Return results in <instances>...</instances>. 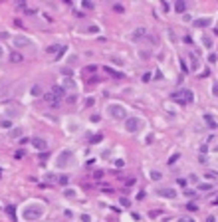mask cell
I'll list each match as a JSON object with an SVG mask.
<instances>
[{
	"mask_svg": "<svg viewBox=\"0 0 218 222\" xmlns=\"http://www.w3.org/2000/svg\"><path fill=\"white\" fill-rule=\"evenodd\" d=\"M123 165H125V161H123V159H117V161H115V167H119V169H121Z\"/></svg>",
	"mask_w": 218,
	"mask_h": 222,
	"instance_id": "f546056e",
	"label": "cell"
},
{
	"mask_svg": "<svg viewBox=\"0 0 218 222\" xmlns=\"http://www.w3.org/2000/svg\"><path fill=\"white\" fill-rule=\"evenodd\" d=\"M204 46H208V48H210V46H212V40H210V38H208V36H206V38H204Z\"/></svg>",
	"mask_w": 218,
	"mask_h": 222,
	"instance_id": "1f68e13d",
	"label": "cell"
},
{
	"mask_svg": "<svg viewBox=\"0 0 218 222\" xmlns=\"http://www.w3.org/2000/svg\"><path fill=\"white\" fill-rule=\"evenodd\" d=\"M93 179H103V170H95V173H93Z\"/></svg>",
	"mask_w": 218,
	"mask_h": 222,
	"instance_id": "83f0119b",
	"label": "cell"
},
{
	"mask_svg": "<svg viewBox=\"0 0 218 222\" xmlns=\"http://www.w3.org/2000/svg\"><path fill=\"white\" fill-rule=\"evenodd\" d=\"M204 121H206V125H208L210 129H216L218 125H216V121H214V117L212 115H204Z\"/></svg>",
	"mask_w": 218,
	"mask_h": 222,
	"instance_id": "2e32d148",
	"label": "cell"
},
{
	"mask_svg": "<svg viewBox=\"0 0 218 222\" xmlns=\"http://www.w3.org/2000/svg\"><path fill=\"white\" fill-rule=\"evenodd\" d=\"M179 222H195V220H190V218H180Z\"/></svg>",
	"mask_w": 218,
	"mask_h": 222,
	"instance_id": "f35d334b",
	"label": "cell"
},
{
	"mask_svg": "<svg viewBox=\"0 0 218 222\" xmlns=\"http://www.w3.org/2000/svg\"><path fill=\"white\" fill-rule=\"evenodd\" d=\"M143 125H145V121L139 119V117H127L125 119V129H127L129 133H137Z\"/></svg>",
	"mask_w": 218,
	"mask_h": 222,
	"instance_id": "3957f363",
	"label": "cell"
},
{
	"mask_svg": "<svg viewBox=\"0 0 218 222\" xmlns=\"http://www.w3.org/2000/svg\"><path fill=\"white\" fill-rule=\"evenodd\" d=\"M6 115H8V117H20V107H14V105L8 107L6 109Z\"/></svg>",
	"mask_w": 218,
	"mask_h": 222,
	"instance_id": "4fadbf2b",
	"label": "cell"
},
{
	"mask_svg": "<svg viewBox=\"0 0 218 222\" xmlns=\"http://www.w3.org/2000/svg\"><path fill=\"white\" fill-rule=\"evenodd\" d=\"M62 48H64V46H60V44H54V46H50V48H48L46 52H48V54H56V56H58V54L62 52Z\"/></svg>",
	"mask_w": 218,
	"mask_h": 222,
	"instance_id": "9a60e30c",
	"label": "cell"
},
{
	"mask_svg": "<svg viewBox=\"0 0 218 222\" xmlns=\"http://www.w3.org/2000/svg\"><path fill=\"white\" fill-rule=\"evenodd\" d=\"M198 189L200 190H212V184H210V183L208 184H198Z\"/></svg>",
	"mask_w": 218,
	"mask_h": 222,
	"instance_id": "484cf974",
	"label": "cell"
},
{
	"mask_svg": "<svg viewBox=\"0 0 218 222\" xmlns=\"http://www.w3.org/2000/svg\"><path fill=\"white\" fill-rule=\"evenodd\" d=\"M22 60H24V58H22L20 52H12V54H10V61H12V64H20Z\"/></svg>",
	"mask_w": 218,
	"mask_h": 222,
	"instance_id": "5bb4252c",
	"label": "cell"
},
{
	"mask_svg": "<svg viewBox=\"0 0 218 222\" xmlns=\"http://www.w3.org/2000/svg\"><path fill=\"white\" fill-rule=\"evenodd\" d=\"M113 10H115V12H123V6H121V4H115Z\"/></svg>",
	"mask_w": 218,
	"mask_h": 222,
	"instance_id": "836d02e7",
	"label": "cell"
},
{
	"mask_svg": "<svg viewBox=\"0 0 218 222\" xmlns=\"http://www.w3.org/2000/svg\"><path fill=\"white\" fill-rule=\"evenodd\" d=\"M22 157H24V151H16L14 153V159H22Z\"/></svg>",
	"mask_w": 218,
	"mask_h": 222,
	"instance_id": "4dcf8cb0",
	"label": "cell"
},
{
	"mask_svg": "<svg viewBox=\"0 0 218 222\" xmlns=\"http://www.w3.org/2000/svg\"><path fill=\"white\" fill-rule=\"evenodd\" d=\"M157 194L165 196V199H176V190H173V189H161V190H157Z\"/></svg>",
	"mask_w": 218,
	"mask_h": 222,
	"instance_id": "9c48e42d",
	"label": "cell"
},
{
	"mask_svg": "<svg viewBox=\"0 0 218 222\" xmlns=\"http://www.w3.org/2000/svg\"><path fill=\"white\" fill-rule=\"evenodd\" d=\"M64 194H66L67 199H76V192H73V190H71V189H67V190H64Z\"/></svg>",
	"mask_w": 218,
	"mask_h": 222,
	"instance_id": "cb8c5ba5",
	"label": "cell"
},
{
	"mask_svg": "<svg viewBox=\"0 0 218 222\" xmlns=\"http://www.w3.org/2000/svg\"><path fill=\"white\" fill-rule=\"evenodd\" d=\"M204 177H206V179H210V180H218V173H214V170H208Z\"/></svg>",
	"mask_w": 218,
	"mask_h": 222,
	"instance_id": "7402d4cb",
	"label": "cell"
},
{
	"mask_svg": "<svg viewBox=\"0 0 218 222\" xmlns=\"http://www.w3.org/2000/svg\"><path fill=\"white\" fill-rule=\"evenodd\" d=\"M107 115L111 119H127V109H125V105H121V103H109Z\"/></svg>",
	"mask_w": 218,
	"mask_h": 222,
	"instance_id": "7a4b0ae2",
	"label": "cell"
},
{
	"mask_svg": "<svg viewBox=\"0 0 218 222\" xmlns=\"http://www.w3.org/2000/svg\"><path fill=\"white\" fill-rule=\"evenodd\" d=\"M0 60H2V48H0Z\"/></svg>",
	"mask_w": 218,
	"mask_h": 222,
	"instance_id": "60d3db41",
	"label": "cell"
},
{
	"mask_svg": "<svg viewBox=\"0 0 218 222\" xmlns=\"http://www.w3.org/2000/svg\"><path fill=\"white\" fill-rule=\"evenodd\" d=\"M180 97L185 99V103H190V101H195V93H192L190 89H182V91H180Z\"/></svg>",
	"mask_w": 218,
	"mask_h": 222,
	"instance_id": "30bf717a",
	"label": "cell"
},
{
	"mask_svg": "<svg viewBox=\"0 0 218 222\" xmlns=\"http://www.w3.org/2000/svg\"><path fill=\"white\" fill-rule=\"evenodd\" d=\"M71 159H73V153H71V151H62V153H60V157H58L56 165L60 167V169H66V167L71 165Z\"/></svg>",
	"mask_w": 218,
	"mask_h": 222,
	"instance_id": "277c9868",
	"label": "cell"
},
{
	"mask_svg": "<svg viewBox=\"0 0 218 222\" xmlns=\"http://www.w3.org/2000/svg\"><path fill=\"white\" fill-rule=\"evenodd\" d=\"M145 34H147V30H145V28H139V30H135V34L131 36V40H139V38H143Z\"/></svg>",
	"mask_w": 218,
	"mask_h": 222,
	"instance_id": "d6986e66",
	"label": "cell"
},
{
	"mask_svg": "<svg viewBox=\"0 0 218 222\" xmlns=\"http://www.w3.org/2000/svg\"><path fill=\"white\" fill-rule=\"evenodd\" d=\"M66 87H67V89H76L77 85H76V81H71L70 77H67V80L64 81V89H66Z\"/></svg>",
	"mask_w": 218,
	"mask_h": 222,
	"instance_id": "ffe728a7",
	"label": "cell"
},
{
	"mask_svg": "<svg viewBox=\"0 0 218 222\" xmlns=\"http://www.w3.org/2000/svg\"><path fill=\"white\" fill-rule=\"evenodd\" d=\"M67 180H70V179H67V175H62L60 179H58V183H60V184H67Z\"/></svg>",
	"mask_w": 218,
	"mask_h": 222,
	"instance_id": "d4e9b609",
	"label": "cell"
},
{
	"mask_svg": "<svg viewBox=\"0 0 218 222\" xmlns=\"http://www.w3.org/2000/svg\"><path fill=\"white\" fill-rule=\"evenodd\" d=\"M121 204H123V206H129V200H127V199H125V196H123V199H121Z\"/></svg>",
	"mask_w": 218,
	"mask_h": 222,
	"instance_id": "8d00e7d4",
	"label": "cell"
},
{
	"mask_svg": "<svg viewBox=\"0 0 218 222\" xmlns=\"http://www.w3.org/2000/svg\"><path fill=\"white\" fill-rule=\"evenodd\" d=\"M44 101H46L50 107H60V97H56V95L52 93V91H48V93H44Z\"/></svg>",
	"mask_w": 218,
	"mask_h": 222,
	"instance_id": "52a82bcc",
	"label": "cell"
},
{
	"mask_svg": "<svg viewBox=\"0 0 218 222\" xmlns=\"http://www.w3.org/2000/svg\"><path fill=\"white\" fill-rule=\"evenodd\" d=\"M83 6H86V8H87V10H91V8H93V6H95V4H93V2H83Z\"/></svg>",
	"mask_w": 218,
	"mask_h": 222,
	"instance_id": "e575fe53",
	"label": "cell"
},
{
	"mask_svg": "<svg viewBox=\"0 0 218 222\" xmlns=\"http://www.w3.org/2000/svg\"><path fill=\"white\" fill-rule=\"evenodd\" d=\"M52 93L56 95V97H60V99H62L64 95H66V89H64V87H60V85H54V87H52Z\"/></svg>",
	"mask_w": 218,
	"mask_h": 222,
	"instance_id": "7c38bea8",
	"label": "cell"
},
{
	"mask_svg": "<svg viewBox=\"0 0 218 222\" xmlns=\"http://www.w3.org/2000/svg\"><path fill=\"white\" fill-rule=\"evenodd\" d=\"M176 159H179V153H176V155H173V157H171V159H169V165H173V163H175V161H176Z\"/></svg>",
	"mask_w": 218,
	"mask_h": 222,
	"instance_id": "d6a6232c",
	"label": "cell"
},
{
	"mask_svg": "<svg viewBox=\"0 0 218 222\" xmlns=\"http://www.w3.org/2000/svg\"><path fill=\"white\" fill-rule=\"evenodd\" d=\"M42 214H44V206L40 202H34V204H28V206L24 208V212H22V216H24V220H38V218H42Z\"/></svg>",
	"mask_w": 218,
	"mask_h": 222,
	"instance_id": "6da1fadb",
	"label": "cell"
},
{
	"mask_svg": "<svg viewBox=\"0 0 218 222\" xmlns=\"http://www.w3.org/2000/svg\"><path fill=\"white\" fill-rule=\"evenodd\" d=\"M185 10H186V2H185V0L175 2V12H185Z\"/></svg>",
	"mask_w": 218,
	"mask_h": 222,
	"instance_id": "e0dca14e",
	"label": "cell"
},
{
	"mask_svg": "<svg viewBox=\"0 0 218 222\" xmlns=\"http://www.w3.org/2000/svg\"><path fill=\"white\" fill-rule=\"evenodd\" d=\"M32 95H42V85H40V83H36L32 87Z\"/></svg>",
	"mask_w": 218,
	"mask_h": 222,
	"instance_id": "44dd1931",
	"label": "cell"
},
{
	"mask_svg": "<svg viewBox=\"0 0 218 222\" xmlns=\"http://www.w3.org/2000/svg\"><path fill=\"white\" fill-rule=\"evenodd\" d=\"M0 127H2V129H10V127H12L10 119H2V121H0Z\"/></svg>",
	"mask_w": 218,
	"mask_h": 222,
	"instance_id": "603a6c76",
	"label": "cell"
},
{
	"mask_svg": "<svg viewBox=\"0 0 218 222\" xmlns=\"http://www.w3.org/2000/svg\"><path fill=\"white\" fill-rule=\"evenodd\" d=\"M159 177H161V175H159L157 170H153V173H151V179H155V180H157V179H159Z\"/></svg>",
	"mask_w": 218,
	"mask_h": 222,
	"instance_id": "d590c367",
	"label": "cell"
},
{
	"mask_svg": "<svg viewBox=\"0 0 218 222\" xmlns=\"http://www.w3.org/2000/svg\"><path fill=\"white\" fill-rule=\"evenodd\" d=\"M105 71H107L111 77H115V80H125L123 73H121V71H117V70H113V67H105Z\"/></svg>",
	"mask_w": 218,
	"mask_h": 222,
	"instance_id": "8fae6325",
	"label": "cell"
},
{
	"mask_svg": "<svg viewBox=\"0 0 218 222\" xmlns=\"http://www.w3.org/2000/svg\"><path fill=\"white\" fill-rule=\"evenodd\" d=\"M14 46L16 48H36V44H34V40H30L28 36H22V34H18V36H14Z\"/></svg>",
	"mask_w": 218,
	"mask_h": 222,
	"instance_id": "5b68a950",
	"label": "cell"
},
{
	"mask_svg": "<svg viewBox=\"0 0 218 222\" xmlns=\"http://www.w3.org/2000/svg\"><path fill=\"white\" fill-rule=\"evenodd\" d=\"M95 70H97L95 66H87V67H86V71H95Z\"/></svg>",
	"mask_w": 218,
	"mask_h": 222,
	"instance_id": "74e56055",
	"label": "cell"
},
{
	"mask_svg": "<svg viewBox=\"0 0 218 222\" xmlns=\"http://www.w3.org/2000/svg\"><path fill=\"white\" fill-rule=\"evenodd\" d=\"M32 145H34V149H38V151H42V153H46L48 149H50L48 141H46V139H42V137H34L32 139Z\"/></svg>",
	"mask_w": 218,
	"mask_h": 222,
	"instance_id": "8992f818",
	"label": "cell"
},
{
	"mask_svg": "<svg viewBox=\"0 0 218 222\" xmlns=\"http://www.w3.org/2000/svg\"><path fill=\"white\" fill-rule=\"evenodd\" d=\"M214 220H216L214 216H208V218H206V222H214Z\"/></svg>",
	"mask_w": 218,
	"mask_h": 222,
	"instance_id": "ab89813d",
	"label": "cell"
},
{
	"mask_svg": "<svg viewBox=\"0 0 218 222\" xmlns=\"http://www.w3.org/2000/svg\"><path fill=\"white\" fill-rule=\"evenodd\" d=\"M93 103H95V99H93V97H87V99H86V107H91Z\"/></svg>",
	"mask_w": 218,
	"mask_h": 222,
	"instance_id": "f1b7e54d",
	"label": "cell"
},
{
	"mask_svg": "<svg viewBox=\"0 0 218 222\" xmlns=\"http://www.w3.org/2000/svg\"><path fill=\"white\" fill-rule=\"evenodd\" d=\"M10 137H12V139L22 137V127H14V129H10Z\"/></svg>",
	"mask_w": 218,
	"mask_h": 222,
	"instance_id": "ac0fdd59",
	"label": "cell"
},
{
	"mask_svg": "<svg viewBox=\"0 0 218 222\" xmlns=\"http://www.w3.org/2000/svg\"><path fill=\"white\" fill-rule=\"evenodd\" d=\"M210 24H212L210 18H196L195 22H192V26H195V28H208Z\"/></svg>",
	"mask_w": 218,
	"mask_h": 222,
	"instance_id": "ba28073f",
	"label": "cell"
},
{
	"mask_svg": "<svg viewBox=\"0 0 218 222\" xmlns=\"http://www.w3.org/2000/svg\"><path fill=\"white\" fill-rule=\"evenodd\" d=\"M196 208H198V206H196L195 202H188V204H186V210H190V212H195Z\"/></svg>",
	"mask_w": 218,
	"mask_h": 222,
	"instance_id": "4316f807",
	"label": "cell"
}]
</instances>
